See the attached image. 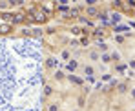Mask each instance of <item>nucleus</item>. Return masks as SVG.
I'll list each match as a JSON object with an SVG mask.
<instances>
[{
	"label": "nucleus",
	"mask_w": 135,
	"mask_h": 111,
	"mask_svg": "<svg viewBox=\"0 0 135 111\" xmlns=\"http://www.w3.org/2000/svg\"><path fill=\"white\" fill-rule=\"evenodd\" d=\"M86 89L73 78L59 77L47 91V109L49 111H82L86 102Z\"/></svg>",
	"instance_id": "obj_1"
},
{
	"label": "nucleus",
	"mask_w": 135,
	"mask_h": 111,
	"mask_svg": "<svg viewBox=\"0 0 135 111\" xmlns=\"http://www.w3.org/2000/svg\"><path fill=\"white\" fill-rule=\"evenodd\" d=\"M124 88H110L108 91H97L84 111H133V100L122 91Z\"/></svg>",
	"instance_id": "obj_2"
}]
</instances>
